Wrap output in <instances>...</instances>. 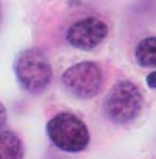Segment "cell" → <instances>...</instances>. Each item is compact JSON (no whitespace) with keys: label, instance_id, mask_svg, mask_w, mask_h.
Wrapping results in <instances>:
<instances>
[{"label":"cell","instance_id":"7a4b0ae2","mask_svg":"<svg viewBox=\"0 0 156 159\" xmlns=\"http://www.w3.org/2000/svg\"><path fill=\"white\" fill-rule=\"evenodd\" d=\"M142 92L130 80L117 81L103 102V112L106 119L116 125H128L134 122L142 112Z\"/></svg>","mask_w":156,"mask_h":159},{"label":"cell","instance_id":"5b68a950","mask_svg":"<svg viewBox=\"0 0 156 159\" xmlns=\"http://www.w3.org/2000/svg\"><path fill=\"white\" fill-rule=\"evenodd\" d=\"M108 36V25L99 17H83L75 20L66 31V41L70 47L91 52Z\"/></svg>","mask_w":156,"mask_h":159},{"label":"cell","instance_id":"8992f818","mask_svg":"<svg viewBox=\"0 0 156 159\" xmlns=\"http://www.w3.org/2000/svg\"><path fill=\"white\" fill-rule=\"evenodd\" d=\"M0 159H24V145L13 131H0Z\"/></svg>","mask_w":156,"mask_h":159},{"label":"cell","instance_id":"9c48e42d","mask_svg":"<svg viewBox=\"0 0 156 159\" xmlns=\"http://www.w3.org/2000/svg\"><path fill=\"white\" fill-rule=\"evenodd\" d=\"M145 81H147V86L150 89H156V70L154 72H150L145 78Z\"/></svg>","mask_w":156,"mask_h":159},{"label":"cell","instance_id":"ba28073f","mask_svg":"<svg viewBox=\"0 0 156 159\" xmlns=\"http://www.w3.org/2000/svg\"><path fill=\"white\" fill-rule=\"evenodd\" d=\"M7 120H8V112H7V108H5V105H3L2 102H0V131H2V129L5 128Z\"/></svg>","mask_w":156,"mask_h":159},{"label":"cell","instance_id":"3957f363","mask_svg":"<svg viewBox=\"0 0 156 159\" xmlns=\"http://www.w3.org/2000/svg\"><path fill=\"white\" fill-rule=\"evenodd\" d=\"M47 134L52 143L66 153H80L91 140L86 123L72 112H59L47 123Z\"/></svg>","mask_w":156,"mask_h":159},{"label":"cell","instance_id":"277c9868","mask_svg":"<svg viewBox=\"0 0 156 159\" xmlns=\"http://www.w3.org/2000/svg\"><path fill=\"white\" fill-rule=\"evenodd\" d=\"M61 86L69 95L78 100H91L102 91L103 72L97 62H76L62 72Z\"/></svg>","mask_w":156,"mask_h":159},{"label":"cell","instance_id":"6da1fadb","mask_svg":"<svg viewBox=\"0 0 156 159\" xmlns=\"http://www.w3.org/2000/svg\"><path fill=\"white\" fill-rule=\"evenodd\" d=\"M14 73L21 88L33 95L45 92L53 78L48 56L39 47L25 48L16 56Z\"/></svg>","mask_w":156,"mask_h":159},{"label":"cell","instance_id":"52a82bcc","mask_svg":"<svg viewBox=\"0 0 156 159\" xmlns=\"http://www.w3.org/2000/svg\"><path fill=\"white\" fill-rule=\"evenodd\" d=\"M134 59L140 67L156 69V36L144 38L134 48Z\"/></svg>","mask_w":156,"mask_h":159},{"label":"cell","instance_id":"30bf717a","mask_svg":"<svg viewBox=\"0 0 156 159\" xmlns=\"http://www.w3.org/2000/svg\"><path fill=\"white\" fill-rule=\"evenodd\" d=\"M0 20H2V3H0Z\"/></svg>","mask_w":156,"mask_h":159}]
</instances>
